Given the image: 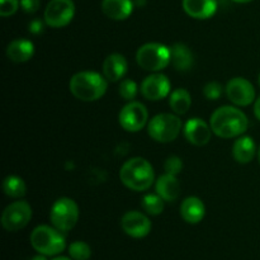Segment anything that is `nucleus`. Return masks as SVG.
<instances>
[{
    "mask_svg": "<svg viewBox=\"0 0 260 260\" xmlns=\"http://www.w3.org/2000/svg\"><path fill=\"white\" fill-rule=\"evenodd\" d=\"M213 134L222 139L239 137L248 129V117L243 111L231 106H223L216 109L210 119Z\"/></svg>",
    "mask_w": 260,
    "mask_h": 260,
    "instance_id": "obj_1",
    "label": "nucleus"
},
{
    "mask_svg": "<svg viewBox=\"0 0 260 260\" xmlns=\"http://www.w3.org/2000/svg\"><path fill=\"white\" fill-rule=\"evenodd\" d=\"M119 179L128 189L135 192L147 190L152 185L155 173L151 164L144 157H132L122 165Z\"/></svg>",
    "mask_w": 260,
    "mask_h": 260,
    "instance_id": "obj_2",
    "label": "nucleus"
},
{
    "mask_svg": "<svg viewBox=\"0 0 260 260\" xmlns=\"http://www.w3.org/2000/svg\"><path fill=\"white\" fill-rule=\"evenodd\" d=\"M106 76L94 71H80L70 80V91L76 99L83 102H94L106 94Z\"/></svg>",
    "mask_w": 260,
    "mask_h": 260,
    "instance_id": "obj_3",
    "label": "nucleus"
},
{
    "mask_svg": "<svg viewBox=\"0 0 260 260\" xmlns=\"http://www.w3.org/2000/svg\"><path fill=\"white\" fill-rule=\"evenodd\" d=\"M30 245L38 254L55 256L65 250L66 240L65 236L56 228L41 225L37 226L30 234Z\"/></svg>",
    "mask_w": 260,
    "mask_h": 260,
    "instance_id": "obj_4",
    "label": "nucleus"
},
{
    "mask_svg": "<svg viewBox=\"0 0 260 260\" xmlns=\"http://www.w3.org/2000/svg\"><path fill=\"white\" fill-rule=\"evenodd\" d=\"M136 61L140 68L146 71L157 73L172 62L170 47L161 43H146L141 46L136 53Z\"/></svg>",
    "mask_w": 260,
    "mask_h": 260,
    "instance_id": "obj_5",
    "label": "nucleus"
},
{
    "mask_svg": "<svg viewBox=\"0 0 260 260\" xmlns=\"http://www.w3.org/2000/svg\"><path fill=\"white\" fill-rule=\"evenodd\" d=\"M182 129V121L179 117L170 113H161L155 116L147 124L150 137L157 142H172L179 136Z\"/></svg>",
    "mask_w": 260,
    "mask_h": 260,
    "instance_id": "obj_6",
    "label": "nucleus"
},
{
    "mask_svg": "<svg viewBox=\"0 0 260 260\" xmlns=\"http://www.w3.org/2000/svg\"><path fill=\"white\" fill-rule=\"evenodd\" d=\"M51 222L53 228L61 233H68L75 228L79 220V207L75 201L70 198H60L53 203L50 212Z\"/></svg>",
    "mask_w": 260,
    "mask_h": 260,
    "instance_id": "obj_7",
    "label": "nucleus"
},
{
    "mask_svg": "<svg viewBox=\"0 0 260 260\" xmlns=\"http://www.w3.org/2000/svg\"><path fill=\"white\" fill-rule=\"evenodd\" d=\"M32 218V208L25 201H17L8 206L2 215V225L9 233H15L29 223Z\"/></svg>",
    "mask_w": 260,
    "mask_h": 260,
    "instance_id": "obj_8",
    "label": "nucleus"
},
{
    "mask_svg": "<svg viewBox=\"0 0 260 260\" xmlns=\"http://www.w3.org/2000/svg\"><path fill=\"white\" fill-rule=\"evenodd\" d=\"M75 14L73 0H51L45 9V22L48 27L61 28L68 25Z\"/></svg>",
    "mask_w": 260,
    "mask_h": 260,
    "instance_id": "obj_9",
    "label": "nucleus"
},
{
    "mask_svg": "<svg viewBox=\"0 0 260 260\" xmlns=\"http://www.w3.org/2000/svg\"><path fill=\"white\" fill-rule=\"evenodd\" d=\"M119 124L127 132H139L146 124L149 119L146 107L140 102L131 101L119 112Z\"/></svg>",
    "mask_w": 260,
    "mask_h": 260,
    "instance_id": "obj_10",
    "label": "nucleus"
},
{
    "mask_svg": "<svg viewBox=\"0 0 260 260\" xmlns=\"http://www.w3.org/2000/svg\"><path fill=\"white\" fill-rule=\"evenodd\" d=\"M226 95L235 106L246 107L255 99V89L246 79L234 78L226 85Z\"/></svg>",
    "mask_w": 260,
    "mask_h": 260,
    "instance_id": "obj_11",
    "label": "nucleus"
},
{
    "mask_svg": "<svg viewBox=\"0 0 260 260\" xmlns=\"http://www.w3.org/2000/svg\"><path fill=\"white\" fill-rule=\"evenodd\" d=\"M121 228L131 238L142 239L146 238L151 231V221L139 211H129L122 217Z\"/></svg>",
    "mask_w": 260,
    "mask_h": 260,
    "instance_id": "obj_12",
    "label": "nucleus"
},
{
    "mask_svg": "<svg viewBox=\"0 0 260 260\" xmlns=\"http://www.w3.org/2000/svg\"><path fill=\"white\" fill-rule=\"evenodd\" d=\"M141 93L147 101H160L169 95L170 81L162 74H152L141 84Z\"/></svg>",
    "mask_w": 260,
    "mask_h": 260,
    "instance_id": "obj_13",
    "label": "nucleus"
},
{
    "mask_svg": "<svg viewBox=\"0 0 260 260\" xmlns=\"http://www.w3.org/2000/svg\"><path fill=\"white\" fill-rule=\"evenodd\" d=\"M212 129L210 124L201 118H192L185 123L184 136L194 146H203L211 140Z\"/></svg>",
    "mask_w": 260,
    "mask_h": 260,
    "instance_id": "obj_14",
    "label": "nucleus"
},
{
    "mask_svg": "<svg viewBox=\"0 0 260 260\" xmlns=\"http://www.w3.org/2000/svg\"><path fill=\"white\" fill-rule=\"evenodd\" d=\"M183 9L194 19H208L217 10L216 0H183Z\"/></svg>",
    "mask_w": 260,
    "mask_h": 260,
    "instance_id": "obj_15",
    "label": "nucleus"
},
{
    "mask_svg": "<svg viewBox=\"0 0 260 260\" xmlns=\"http://www.w3.org/2000/svg\"><path fill=\"white\" fill-rule=\"evenodd\" d=\"M127 69H128V65L124 56L119 53H112L107 56L103 62V75L106 76L107 80L116 83L126 75Z\"/></svg>",
    "mask_w": 260,
    "mask_h": 260,
    "instance_id": "obj_16",
    "label": "nucleus"
},
{
    "mask_svg": "<svg viewBox=\"0 0 260 260\" xmlns=\"http://www.w3.org/2000/svg\"><path fill=\"white\" fill-rule=\"evenodd\" d=\"M206 215L205 203L198 197H188L180 205V216L188 223L201 222Z\"/></svg>",
    "mask_w": 260,
    "mask_h": 260,
    "instance_id": "obj_17",
    "label": "nucleus"
},
{
    "mask_svg": "<svg viewBox=\"0 0 260 260\" xmlns=\"http://www.w3.org/2000/svg\"><path fill=\"white\" fill-rule=\"evenodd\" d=\"M134 10L132 0H103L102 12L113 20H124Z\"/></svg>",
    "mask_w": 260,
    "mask_h": 260,
    "instance_id": "obj_18",
    "label": "nucleus"
},
{
    "mask_svg": "<svg viewBox=\"0 0 260 260\" xmlns=\"http://www.w3.org/2000/svg\"><path fill=\"white\" fill-rule=\"evenodd\" d=\"M33 53H35V46L30 41L24 40V38L12 41L7 47L8 58L17 63L30 60Z\"/></svg>",
    "mask_w": 260,
    "mask_h": 260,
    "instance_id": "obj_19",
    "label": "nucleus"
},
{
    "mask_svg": "<svg viewBox=\"0 0 260 260\" xmlns=\"http://www.w3.org/2000/svg\"><path fill=\"white\" fill-rule=\"evenodd\" d=\"M156 193L167 202H174L180 194V184L177 175L164 174L156 180Z\"/></svg>",
    "mask_w": 260,
    "mask_h": 260,
    "instance_id": "obj_20",
    "label": "nucleus"
},
{
    "mask_svg": "<svg viewBox=\"0 0 260 260\" xmlns=\"http://www.w3.org/2000/svg\"><path fill=\"white\" fill-rule=\"evenodd\" d=\"M256 152V146L250 136H241L234 142L233 156L240 164H248L254 159Z\"/></svg>",
    "mask_w": 260,
    "mask_h": 260,
    "instance_id": "obj_21",
    "label": "nucleus"
},
{
    "mask_svg": "<svg viewBox=\"0 0 260 260\" xmlns=\"http://www.w3.org/2000/svg\"><path fill=\"white\" fill-rule=\"evenodd\" d=\"M173 66L178 71H188L193 66V55L189 48L183 43H175L170 47Z\"/></svg>",
    "mask_w": 260,
    "mask_h": 260,
    "instance_id": "obj_22",
    "label": "nucleus"
},
{
    "mask_svg": "<svg viewBox=\"0 0 260 260\" xmlns=\"http://www.w3.org/2000/svg\"><path fill=\"white\" fill-rule=\"evenodd\" d=\"M169 106L175 114H185L192 106L189 91L185 89H175L169 96Z\"/></svg>",
    "mask_w": 260,
    "mask_h": 260,
    "instance_id": "obj_23",
    "label": "nucleus"
},
{
    "mask_svg": "<svg viewBox=\"0 0 260 260\" xmlns=\"http://www.w3.org/2000/svg\"><path fill=\"white\" fill-rule=\"evenodd\" d=\"M3 189L8 197L12 198H20L27 192L25 183L23 182L22 178L17 177V175H9L5 178L3 182Z\"/></svg>",
    "mask_w": 260,
    "mask_h": 260,
    "instance_id": "obj_24",
    "label": "nucleus"
},
{
    "mask_svg": "<svg viewBox=\"0 0 260 260\" xmlns=\"http://www.w3.org/2000/svg\"><path fill=\"white\" fill-rule=\"evenodd\" d=\"M141 206L149 215L157 216L164 210V200L159 194H146L142 198Z\"/></svg>",
    "mask_w": 260,
    "mask_h": 260,
    "instance_id": "obj_25",
    "label": "nucleus"
},
{
    "mask_svg": "<svg viewBox=\"0 0 260 260\" xmlns=\"http://www.w3.org/2000/svg\"><path fill=\"white\" fill-rule=\"evenodd\" d=\"M69 255L73 260H89L91 256V249L84 241H74L69 246Z\"/></svg>",
    "mask_w": 260,
    "mask_h": 260,
    "instance_id": "obj_26",
    "label": "nucleus"
},
{
    "mask_svg": "<svg viewBox=\"0 0 260 260\" xmlns=\"http://www.w3.org/2000/svg\"><path fill=\"white\" fill-rule=\"evenodd\" d=\"M119 95L124 99V101H134L137 95V85L134 80L131 79H126L122 80L119 84Z\"/></svg>",
    "mask_w": 260,
    "mask_h": 260,
    "instance_id": "obj_27",
    "label": "nucleus"
},
{
    "mask_svg": "<svg viewBox=\"0 0 260 260\" xmlns=\"http://www.w3.org/2000/svg\"><path fill=\"white\" fill-rule=\"evenodd\" d=\"M203 94L208 101H217L222 95V86L217 81H211L203 88Z\"/></svg>",
    "mask_w": 260,
    "mask_h": 260,
    "instance_id": "obj_28",
    "label": "nucleus"
},
{
    "mask_svg": "<svg viewBox=\"0 0 260 260\" xmlns=\"http://www.w3.org/2000/svg\"><path fill=\"white\" fill-rule=\"evenodd\" d=\"M164 168H165V172H167L168 174L178 175L183 169L182 159H180L179 156H175V155L169 156L167 159V161H165Z\"/></svg>",
    "mask_w": 260,
    "mask_h": 260,
    "instance_id": "obj_29",
    "label": "nucleus"
},
{
    "mask_svg": "<svg viewBox=\"0 0 260 260\" xmlns=\"http://www.w3.org/2000/svg\"><path fill=\"white\" fill-rule=\"evenodd\" d=\"M19 8V0H0V15L10 17Z\"/></svg>",
    "mask_w": 260,
    "mask_h": 260,
    "instance_id": "obj_30",
    "label": "nucleus"
},
{
    "mask_svg": "<svg viewBox=\"0 0 260 260\" xmlns=\"http://www.w3.org/2000/svg\"><path fill=\"white\" fill-rule=\"evenodd\" d=\"M20 5L25 13H36L40 9L41 0H20Z\"/></svg>",
    "mask_w": 260,
    "mask_h": 260,
    "instance_id": "obj_31",
    "label": "nucleus"
},
{
    "mask_svg": "<svg viewBox=\"0 0 260 260\" xmlns=\"http://www.w3.org/2000/svg\"><path fill=\"white\" fill-rule=\"evenodd\" d=\"M29 30L33 33H38L42 30V23L40 22V20H35V22H32L29 24Z\"/></svg>",
    "mask_w": 260,
    "mask_h": 260,
    "instance_id": "obj_32",
    "label": "nucleus"
},
{
    "mask_svg": "<svg viewBox=\"0 0 260 260\" xmlns=\"http://www.w3.org/2000/svg\"><path fill=\"white\" fill-rule=\"evenodd\" d=\"M254 114H255L256 118L260 121V96L256 99L255 103H254Z\"/></svg>",
    "mask_w": 260,
    "mask_h": 260,
    "instance_id": "obj_33",
    "label": "nucleus"
},
{
    "mask_svg": "<svg viewBox=\"0 0 260 260\" xmlns=\"http://www.w3.org/2000/svg\"><path fill=\"white\" fill-rule=\"evenodd\" d=\"M30 260H47V258H46V255H43V254H38V255L33 256Z\"/></svg>",
    "mask_w": 260,
    "mask_h": 260,
    "instance_id": "obj_34",
    "label": "nucleus"
},
{
    "mask_svg": "<svg viewBox=\"0 0 260 260\" xmlns=\"http://www.w3.org/2000/svg\"><path fill=\"white\" fill-rule=\"evenodd\" d=\"M52 260H73L71 258H68V256H56Z\"/></svg>",
    "mask_w": 260,
    "mask_h": 260,
    "instance_id": "obj_35",
    "label": "nucleus"
},
{
    "mask_svg": "<svg viewBox=\"0 0 260 260\" xmlns=\"http://www.w3.org/2000/svg\"><path fill=\"white\" fill-rule=\"evenodd\" d=\"M233 2L239 3V4H245V3H250L253 2V0H233Z\"/></svg>",
    "mask_w": 260,
    "mask_h": 260,
    "instance_id": "obj_36",
    "label": "nucleus"
},
{
    "mask_svg": "<svg viewBox=\"0 0 260 260\" xmlns=\"http://www.w3.org/2000/svg\"><path fill=\"white\" fill-rule=\"evenodd\" d=\"M258 157H259V162H260V146H259V150H258Z\"/></svg>",
    "mask_w": 260,
    "mask_h": 260,
    "instance_id": "obj_37",
    "label": "nucleus"
},
{
    "mask_svg": "<svg viewBox=\"0 0 260 260\" xmlns=\"http://www.w3.org/2000/svg\"><path fill=\"white\" fill-rule=\"evenodd\" d=\"M258 83H259V86H260V74H259V79H258Z\"/></svg>",
    "mask_w": 260,
    "mask_h": 260,
    "instance_id": "obj_38",
    "label": "nucleus"
}]
</instances>
